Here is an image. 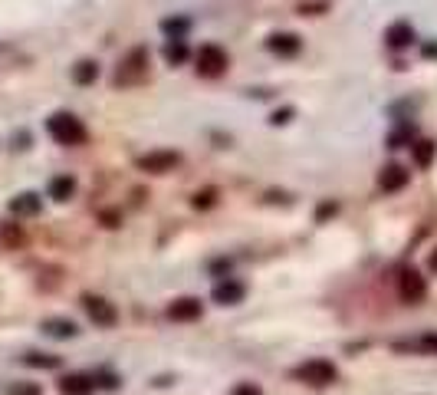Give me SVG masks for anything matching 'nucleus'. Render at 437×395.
Masks as SVG:
<instances>
[{
    "instance_id": "nucleus-13",
    "label": "nucleus",
    "mask_w": 437,
    "mask_h": 395,
    "mask_svg": "<svg viewBox=\"0 0 437 395\" xmlns=\"http://www.w3.org/2000/svg\"><path fill=\"white\" fill-rule=\"evenodd\" d=\"M40 208H43V201L33 191H23L10 201V214H17V218H33V214H40Z\"/></svg>"
},
{
    "instance_id": "nucleus-12",
    "label": "nucleus",
    "mask_w": 437,
    "mask_h": 395,
    "mask_svg": "<svg viewBox=\"0 0 437 395\" xmlns=\"http://www.w3.org/2000/svg\"><path fill=\"white\" fill-rule=\"evenodd\" d=\"M92 389H95V379L83 376V372H73V376L59 379V392L63 395H92Z\"/></svg>"
},
{
    "instance_id": "nucleus-16",
    "label": "nucleus",
    "mask_w": 437,
    "mask_h": 395,
    "mask_svg": "<svg viewBox=\"0 0 437 395\" xmlns=\"http://www.w3.org/2000/svg\"><path fill=\"white\" fill-rule=\"evenodd\" d=\"M76 191V178L73 175H56L53 182H49V198L53 201H69Z\"/></svg>"
},
{
    "instance_id": "nucleus-25",
    "label": "nucleus",
    "mask_w": 437,
    "mask_h": 395,
    "mask_svg": "<svg viewBox=\"0 0 437 395\" xmlns=\"http://www.w3.org/2000/svg\"><path fill=\"white\" fill-rule=\"evenodd\" d=\"M323 10H329V4H325V0H316V4H303V7H299V13H309V17H319V13H323Z\"/></svg>"
},
{
    "instance_id": "nucleus-6",
    "label": "nucleus",
    "mask_w": 437,
    "mask_h": 395,
    "mask_svg": "<svg viewBox=\"0 0 437 395\" xmlns=\"http://www.w3.org/2000/svg\"><path fill=\"white\" fill-rule=\"evenodd\" d=\"M398 293L405 303H421V300L428 297V283H424V277H421L418 270L405 267L398 277Z\"/></svg>"
},
{
    "instance_id": "nucleus-9",
    "label": "nucleus",
    "mask_w": 437,
    "mask_h": 395,
    "mask_svg": "<svg viewBox=\"0 0 437 395\" xmlns=\"http://www.w3.org/2000/svg\"><path fill=\"white\" fill-rule=\"evenodd\" d=\"M168 317H172L174 323H191V319H198L200 317V300H194V297L174 300L172 307H168Z\"/></svg>"
},
{
    "instance_id": "nucleus-2",
    "label": "nucleus",
    "mask_w": 437,
    "mask_h": 395,
    "mask_svg": "<svg viewBox=\"0 0 437 395\" xmlns=\"http://www.w3.org/2000/svg\"><path fill=\"white\" fill-rule=\"evenodd\" d=\"M47 132L53 135V142L59 145H83L86 142V126L79 122L73 112H56V116L47 119Z\"/></svg>"
},
{
    "instance_id": "nucleus-30",
    "label": "nucleus",
    "mask_w": 437,
    "mask_h": 395,
    "mask_svg": "<svg viewBox=\"0 0 437 395\" xmlns=\"http://www.w3.org/2000/svg\"><path fill=\"white\" fill-rule=\"evenodd\" d=\"M424 57H431V59L437 57V43H428V47H424Z\"/></svg>"
},
{
    "instance_id": "nucleus-22",
    "label": "nucleus",
    "mask_w": 437,
    "mask_h": 395,
    "mask_svg": "<svg viewBox=\"0 0 437 395\" xmlns=\"http://www.w3.org/2000/svg\"><path fill=\"white\" fill-rule=\"evenodd\" d=\"M401 349H424V353H437V333H424L418 343H408V346Z\"/></svg>"
},
{
    "instance_id": "nucleus-29",
    "label": "nucleus",
    "mask_w": 437,
    "mask_h": 395,
    "mask_svg": "<svg viewBox=\"0 0 437 395\" xmlns=\"http://www.w3.org/2000/svg\"><path fill=\"white\" fill-rule=\"evenodd\" d=\"M335 208H339V204H333V201L319 204V214H316V218H319V221H325V218H329V214H335Z\"/></svg>"
},
{
    "instance_id": "nucleus-31",
    "label": "nucleus",
    "mask_w": 437,
    "mask_h": 395,
    "mask_svg": "<svg viewBox=\"0 0 437 395\" xmlns=\"http://www.w3.org/2000/svg\"><path fill=\"white\" fill-rule=\"evenodd\" d=\"M428 264H431V270H434V273H437V251L431 254V261H428Z\"/></svg>"
},
{
    "instance_id": "nucleus-1",
    "label": "nucleus",
    "mask_w": 437,
    "mask_h": 395,
    "mask_svg": "<svg viewBox=\"0 0 437 395\" xmlns=\"http://www.w3.org/2000/svg\"><path fill=\"white\" fill-rule=\"evenodd\" d=\"M145 79H148V49L135 47V49H128L125 59L119 63L112 83L115 86H138V83H145Z\"/></svg>"
},
{
    "instance_id": "nucleus-19",
    "label": "nucleus",
    "mask_w": 437,
    "mask_h": 395,
    "mask_svg": "<svg viewBox=\"0 0 437 395\" xmlns=\"http://www.w3.org/2000/svg\"><path fill=\"white\" fill-rule=\"evenodd\" d=\"M411 152H414V162L421 165V168H428L431 162H434V152H437V145L428 142V138H421V142L411 145Z\"/></svg>"
},
{
    "instance_id": "nucleus-23",
    "label": "nucleus",
    "mask_w": 437,
    "mask_h": 395,
    "mask_svg": "<svg viewBox=\"0 0 437 395\" xmlns=\"http://www.w3.org/2000/svg\"><path fill=\"white\" fill-rule=\"evenodd\" d=\"M162 30H164V33H174V40H181V33L188 30V20H184V17H181V20H164Z\"/></svg>"
},
{
    "instance_id": "nucleus-14",
    "label": "nucleus",
    "mask_w": 437,
    "mask_h": 395,
    "mask_svg": "<svg viewBox=\"0 0 437 395\" xmlns=\"http://www.w3.org/2000/svg\"><path fill=\"white\" fill-rule=\"evenodd\" d=\"M244 283H237V280H224V283H217L214 287V300L217 303H224V307H234V303H240L244 300Z\"/></svg>"
},
{
    "instance_id": "nucleus-5",
    "label": "nucleus",
    "mask_w": 437,
    "mask_h": 395,
    "mask_svg": "<svg viewBox=\"0 0 437 395\" xmlns=\"http://www.w3.org/2000/svg\"><path fill=\"white\" fill-rule=\"evenodd\" d=\"M83 307H86L89 319H92L95 326H105V329H109V326H115V323H119V313H115V307L105 297L86 293V297H83Z\"/></svg>"
},
{
    "instance_id": "nucleus-15",
    "label": "nucleus",
    "mask_w": 437,
    "mask_h": 395,
    "mask_svg": "<svg viewBox=\"0 0 437 395\" xmlns=\"http://www.w3.org/2000/svg\"><path fill=\"white\" fill-rule=\"evenodd\" d=\"M43 333H47V336H56V339H73L79 333V326L73 319L53 317V319H43Z\"/></svg>"
},
{
    "instance_id": "nucleus-7",
    "label": "nucleus",
    "mask_w": 437,
    "mask_h": 395,
    "mask_svg": "<svg viewBox=\"0 0 437 395\" xmlns=\"http://www.w3.org/2000/svg\"><path fill=\"white\" fill-rule=\"evenodd\" d=\"M181 162L178 152H148L138 158V172H148V175H164V172H174Z\"/></svg>"
},
{
    "instance_id": "nucleus-27",
    "label": "nucleus",
    "mask_w": 437,
    "mask_h": 395,
    "mask_svg": "<svg viewBox=\"0 0 437 395\" xmlns=\"http://www.w3.org/2000/svg\"><path fill=\"white\" fill-rule=\"evenodd\" d=\"M10 395H40V386H33V382H23V386H17Z\"/></svg>"
},
{
    "instance_id": "nucleus-18",
    "label": "nucleus",
    "mask_w": 437,
    "mask_h": 395,
    "mask_svg": "<svg viewBox=\"0 0 437 395\" xmlns=\"http://www.w3.org/2000/svg\"><path fill=\"white\" fill-rule=\"evenodd\" d=\"M164 59H168V63H172V66H178V63H184V59H188V43H184V40H168V43H164Z\"/></svg>"
},
{
    "instance_id": "nucleus-10",
    "label": "nucleus",
    "mask_w": 437,
    "mask_h": 395,
    "mask_svg": "<svg viewBox=\"0 0 437 395\" xmlns=\"http://www.w3.org/2000/svg\"><path fill=\"white\" fill-rule=\"evenodd\" d=\"M385 43H388L391 49H405L414 43V30H411V23H405V20H398V23H391L388 30H385Z\"/></svg>"
},
{
    "instance_id": "nucleus-4",
    "label": "nucleus",
    "mask_w": 437,
    "mask_h": 395,
    "mask_svg": "<svg viewBox=\"0 0 437 395\" xmlns=\"http://www.w3.org/2000/svg\"><path fill=\"white\" fill-rule=\"evenodd\" d=\"M194 63H198L200 76H220V73L227 69V53H224L217 43H204V47L198 49Z\"/></svg>"
},
{
    "instance_id": "nucleus-21",
    "label": "nucleus",
    "mask_w": 437,
    "mask_h": 395,
    "mask_svg": "<svg viewBox=\"0 0 437 395\" xmlns=\"http://www.w3.org/2000/svg\"><path fill=\"white\" fill-rule=\"evenodd\" d=\"M0 241L7 244V247H20V244H23V231H20L17 224H4V231H0Z\"/></svg>"
},
{
    "instance_id": "nucleus-3",
    "label": "nucleus",
    "mask_w": 437,
    "mask_h": 395,
    "mask_svg": "<svg viewBox=\"0 0 437 395\" xmlns=\"http://www.w3.org/2000/svg\"><path fill=\"white\" fill-rule=\"evenodd\" d=\"M293 376L309 382V386H333L339 372H335V366L333 362H325V359H309V362H303V366H296Z\"/></svg>"
},
{
    "instance_id": "nucleus-26",
    "label": "nucleus",
    "mask_w": 437,
    "mask_h": 395,
    "mask_svg": "<svg viewBox=\"0 0 437 395\" xmlns=\"http://www.w3.org/2000/svg\"><path fill=\"white\" fill-rule=\"evenodd\" d=\"M289 116H293V109H276L270 122H273V126H283V122H289Z\"/></svg>"
},
{
    "instance_id": "nucleus-24",
    "label": "nucleus",
    "mask_w": 437,
    "mask_h": 395,
    "mask_svg": "<svg viewBox=\"0 0 437 395\" xmlns=\"http://www.w3.org/2000/svg\"><path fill=\"white\" fill-rule=\"evenodd\" d=\"M214 188H204V191H198L194 194V208H210V204H214Z\"/></svg>"
},
{
    "instance_id": "nucleus-20",
    "label": "nucleus",
    "mask_w": 437,
    "mask_h": 395,
    "mask_svg": "<svg viewBox=\"0 0 437 395\" xmlns=\"http://www.w3.org/2000/svg\"><path fill=\"white\" fill-rule=\"evenodd\" d=\"M23 362H27V366H37V369H56L59 366L56 356H43V353H27Z\"/></svg>"
},
{
    "instance_id": "nucleus-17",
    "label": "nucleus",
    "mask_w": 437,
    "mask_h": 395,
    "mask_svg": "<svg viewBox=\"0 0 437 395\" xmlns=\"http://www.w3.org/2000/svg\"><path fill=\"white\" fill-rule=\"evenodd\" d=\"M95 76H99V66H95L92 59H83V63H76V66H73V79H76L79 86L95 83Z\"/></svg>"
},
{
    "instance_id": "nucleus-8",
    "label": "nucleus",
    "mask_w": 437,
    "mask_h": 395,
    "mask_svg": "<svg viewBox=\"0 0 437 395\" xmlns=\"http://www.w3.org/2000/svg\"><path fill=\"white\" fill-rule=\"evenodd\" d=\"M408 168H401V165H385L378 175V184H381V191H401L405 184H408Z\"/></svg>"
},
{
    "instance_id": "nucleus-11",
    "label": "nucleus",
    "mask_w": 437,
    "mask_h": 395,
    "mask_svg": "<svg viewBox=\"0 0 437 395\" xmlns=\"http://www.w3.org/2000/svg\"><path fill=\"white\" fill-rule=\"evenodd\" d=\"M266 47H270V53H276V57H296L303 43H299L296 33H273V37L266 40Z\"/></svg>"
},
{
    "instance_id": "nucleus-28",
    "label": "nucleus",
    "mask_w": 437,
    "mask_h": 395,
    "mask_svg": "<svg viewBox=\"0 0 437 395\" xmlns=\"http://www.w3.org/2000/svg\"><path fill=\"white\" fill-rule=\"evenodd\" d=\"M234 395H260V389L253 386V382H240V386L234 389Z\"/></svg>"
}]
</instances>
